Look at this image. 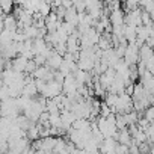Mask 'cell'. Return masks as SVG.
<instances>
[{"instance_id": "obj_1", "label": "cell", "mask_w": 154, "mask_h": 154, "mask_svg": "<svg viewBox=\"0 0 154 154\" xmlns=\"http://www.w3.org/2000/svg\"><path fill=\"white\" fill-rule=\"evenodd\" d=\"M109 18H110V21H112L113 26H122L124 21H125V17H124V14H122V11H121L119 8L113 9V11L110 12Z\"/></svg>"}, {"instance_id": "obj_3", "label": "cell", "mask_w": 154, "mask_h": 154, "mask_svg": "<svg viewBox=\"0 0 154 154\" xmlns=\"http://www.w3.org/2000/svg\"><path fill=\"white\" fill-rule=\"evenodd\" d=\"M143 115H145V118H146L149 122H152V121H154V104L149 106V107H146L145 112H143Z\"/></svg>"}, {"instance_id": "obj_2", "label": "cell", "mask_w": 154, "mask_h": 154, "mask_svg": "<svg viewBox=\"0 0 154 154\" xmlns=\"http://www.w3.org/2000/svg\"><path fill=\"white\" fill-rule=\"evenodd\" d=\"M62 62H63V56H62V54H59V53L56 51L51 57H48V59H47V63H45V65H48L51 69H59V68H60V65H62Z\"/></svg>"}]
</instances>
